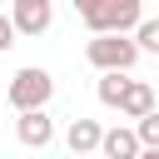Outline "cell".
Here are the masks:
<instances>
[{
	"instance_id": "6da1fadb",
	"label": "cell",
	"mask_w": 159,
	"mask_h": 159,
	"mask_svg": "<svg viewBox=\"0 0 159 159\" xmlns=\"http://www.w3.org/2000/svg\"><path fill=\"white\" fill-rule=\"evenodd\" d=\"M84 60H89L94 70H134L139 45H134L124 30H94V40L84 45Z\"/></svg>"
},
{
	"instance_id": "7a4b0ae2",
	"label": "cell",
	"mask_w": 159,
	"mask_h": 159,
	"mask_svg": "<svg viewBox=\"0 0 159 159\" xmlns=\"http://www.w3.org/2000/svg\"><path fill=\"white\" fill-rule=\"evenodd\" d=\"M50 94H55V75H50V70H40V65H25V70H15V80H10V89H5V99H10L15 109L50 104Z\"/></svg>"
},
{
	"instance_id": "3957f363",
	"label": "cell",
	"mask_w": 159,
	"mask_h": 159,
	"mask_svg": "<svg viewBox=\"0 0 159 159\" xmlns=\"http://www.w3.org/2000/svg\"><path fill=\"white\" fill-rule=\"evenodd\" d=\"M15 35H30V40H40L45 30H50V20H55V0H15Z\"/></svg>"
},
{
	"instance_id": "277c9868",
	"label": "cell",
	"mask_w": 159,
	"mask_h": 159,
	"mask_svg": "<svg viewBox=\"0 0 159 159\" xmlns=\"http://www.w3.org/2000/svg\"><path fill=\"white\" fill-rule=\"evenodd\" d=\"M15 134H20V144H25V149H45V144L55 139V124H50L45 104H35V109H20V119H15Z\"/></svg>"
},
{
	"instance_id": "5b68a950",
	"label": "cell",
	"mask_w": 159,
	"mask_h": 159,
	"mask_svg": "<svg viewBox=\"0 0 159 159\" xmlns=\"http://www.w3.org/2000/svg\"><path fill=\"white\" fill-rule=\"evenodd\" d=\"M139 149H144V144H139L134 129H119V124H114V129L99 134V154H104V159H134Z\"/></svg>"
},
{
	"instance_id": "8992f818",
	"label": "cell",
	"mask_w": 159,
	"mask_h": 159,
	"mask_svg": "<svg viewBox=\"0 0 159 159\" xmlns=\"http://www.w3.org/2000/svg\"><path fill=\"white\" fill-rule=\"evenodd\" d=\"M144 20V0H104V30H134Z\"/></svg>"
},
{
	"instance_id": "52a82bcc",
	"label": "cell",
	"mask_w": 159,
	"mask_h": 159,
	"mask_svg": "<svg viewBox=\"0 0 159 159\" xmlns=\"http://www.w3.org/2000/svg\"><path fill=\"white\" fill-rule=\"evenodd\" d=\"M154 109V89L144 84V80H129L124 84V99H119V114L124 119H139V114H149Z\"/></svg>"
},
{
	"instance_id": "ba28073f",
	"label": "cell",
	"mask_w": 159,
	"mask_h": 159,
	"mask_svg": "<svg viewBox=\"0 0 159 159\" xmlns=\"http://www.w3.org/2000/svg\"><path fill=\"white\" fill-rule=\"evenodd\" d=\"M99 119H70V129H65V144L75 149V154H89V149H99Z\"/></svg>"
},
{
	"instance_id": "9c48e42d",
	"label": "cell",
	"mask_w": 159,
	"mask_h": 159,
	"mask_svg": "<svg viewBox=\"0 0 159 159\" xmlns=\"http://www.w3.org/2000/svg\"><path fill=\"white\" fill-rule=\"evenodd\" d=\"M124 75H129V70H99V84H94V89H99V104L119 109V99H124V84H129Z\"/></svg>"
},
{
	"instance_id": "30bf717a",
	"label": "cell",
	"mask_w": 159,
	"mask_h": 159,
	"mask_svg": "<svg viewBox=\"0 0 159 159\" xmlns=\"http://www.w3.org/2000/svg\"><path fill=\"white\" fill-rule=\"evenodd\" d=\"M134 134H139V144H144V149H159V104H154L149 114H139V119H134Z\"/></svg>"
},
{
	"instance_id": "8fae6325",
	"label": "cell",
	"mask_w": 159,
	"mask_h": 159,
	"mask_svg": "<svg viewBox=\"0 0 159 159\" xmlns=\"http://www.w3.org/2000/svg\"><path fill=\"white\" fill-rule=\"evenodd\" d=\"M129 35H134L139 55H144V50H149V55H159V20H139V25L129 30Z\"/></svg>"
},
{
	"instance_id": "7c38bea8",
	"label": "cell",
	"mask_w": 159,
	"mask_h": 159,
	"mask_svg": "<svg viewBox=\"0 0 159 159\" xmlns=\"http://www.w3.org/2000/svg\"><path fill=\"white\" fill-rule=\"evenodd\" d=\"M75 10L84 15L89 30H104V0H75Z\"/></svg>"
},
{
	"instance_id": "4fadbf2b",
	"label": "cell",
	"mask_w": 159,
	"mask_h": 159,
	"mask_svg": "<svg viewBox=\"0 0 159 159\" xmlns=\"http://www.w3.org/2000/svg\"><path fill=\"white\" fill-rule=\"evenodd\" d=\"M10 45H15V20H10V15H0V55H5Z\"/></svg>"
}]
</instances>
